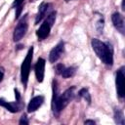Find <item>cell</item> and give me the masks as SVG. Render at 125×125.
<instances>
[{"mask_svg":"<svg viewBox=\"0 0 125 125\" xmlns=\"http://www.w3.org/2000/svg\"><path fill=\"white\" fill-rule=\"evenodd\" d=\"M15 96H16V100H17V102H20V100H21V96H20V93H19L18 89H15Z\"/></svg>","mask_w":125,"mask_h":125,"instance_id":"cell-22","label":"cell"},{"mask_svg":"<svg viewBox=\"0 0 125 125\" xmlns=\"http://www.w3.org/2000/svg\"><path fill=\"white\" fill-rule=\"evenodd\" d=\"M27 31V15H24V17L19 21L17 27L14 31V41H20L26 33Z\"/></svg>","mask_w":125,"mask_h":125,"instance_id":"cell-3","label":"cell"},{"mask_svg":"<svg viewBox=\"0 0 125 125\" xmlns=\"http://www.w3.org/2000/svg\"><path fill=\"white\" fill-rule=\"evenodd\" d=\"M43 102H44V98L42 96H36V97H34L33 99L30 100V102H29V104L27 105V111L28 112L35 111L37 108H39L42 105Z\"/></svg>","mask_w":125,"mask_h":125,"instance_id":"cell-9","label":"cell"},{"mask_svg":"<svg viewBox=\"0 0 125 125\" xmlns=\"http://www.w3.org/2000/svg\"><path fill=\"white\" fill-rule=\"evenodd\" d=\"M114 118H115V121L117 124H121L123 125L124 124V117H123V113L120 111V110H115L114 112Z\"/></svg>","mask_w":125,"mask_h":125,"instance_id":"cell-16","label":"cell"},{"mask_svg":"<svg viewBox=\"0 0 125 125\" xmlns=\"http://www.w3.org/2000/svg\"><path fill=\"white\" fill-rule=\"evenodd\" d=\"M84 123H85V124H93V125H94V124H95V121H93V120H86Z\"/></svg>","mask_w":125,"mask_h":125,"instance_id":"cell-23","label":"cell"},{"mask_svg":"<svg viewBox=\"0 0 125 125\" xmlns=\"http://www.w3.org/2000/svg\"><path fill=\"white\" fill-rule=\"evenodd\" d=\"M50 7H51V4H49V3H42V4L40 5L38 14H37L36 19H35V24H38V22L42 21V19L46 16L47 12L49 11Z\"/></svg>","mask_w":125,"mask_h":125,"instance_id":"cell-11","label":"cell"},{"mask_svg":"<svg viewBox=\"0 0 125 125\" xmlns=\"http://www.w3.org/2000/svg\"><path fill=\"white\" fill-rule=\"evenodd\" d=\"M44 70H45V60L40 58L38 59L35 64V75L38 82H42L44 78Z\"/></svg>","mask_w":125,"mask_h":125,"instance_id":"cell-7","label":"cell"},{"mask_svg":"<svg viewBox=\"0 0 125 125\" xmlns=\"http://www.w3.org/2000/svg\"><path fill=\"white\" fill-rule=\"evenodd\" d=\"M116 90H117V94L120 98H123L125 95V82H124V71H123V67L120 68L117 73H116Z\"/></svg>","mask_w":125,"mask_h":125,"instance_id":"cell-4","label":"cell"},{"mask_svg":"<svg viewBox=\"0 0 125 125\" xmlns=\"http://www.w3.org/2000/svg\"><path fill=\"white\" fill-rule=\"evenodd\" d=\"M106 44V50H105V55L103 62H104L107 65H112L113 63V48L111 44L105 43Z\"/></svg>","mask_w":125,"mask_h":125,"instance_id":"cell-12","label":"cell"},{"mask_svg":"<svg viewBox=\"0 0 125 125\" xmlns=\"http://www.w3.org/2000/svg\"><path fill=\"white\" fill-rule=\"evenodd\" d=\"M16 9H17V13H16V19H18V18L20 17V15H21V10H22V5H21V6L17 7Z\"/></svg>","mask_w":125,"mask_h":125,"instance_id":"cell-21","label":"cell"},{"mask_svg":"<svg viewBox=\"0 0 125 125\" xmlns=\"http://www.w3.org/2000/svg\"><path fill=\"white\" fill-rule=\"evenodd\" d=\"M63 69H64V65H63V64H62V63L58 64L57 67H56V72H57V74H61Z\"/></svg>","mask_w":125,"mask_h":125,"instance_id":"cell-18","label":"cell"},{"mask_svg":"<svg viewBox=\"0 0 125 125\" xmlns=\"http://www.w3.org/2000/svg\"><path fill=\"white\" fill-rule=\"evenodd\" d=\"M51 27H52V26H51L47 21H44V22L40 25L39 29H38L37 32H36V35H37V37L39 38V40H43V39H45V38L49 35L50 30H51Z\"/></svg>","mask_w":125,"mask_h":125,"instance_id":"cell-10","label":"cell"},{"mask_svg":"<svg viewBox=\"0 0 125 125\" xmlns=\"http://www.w3.org/2000/svg\"><path fill=\"white\" fill-rule=\"evenodd\" d=\"M20 124H28V120L26 119V115L23 114L20 120Z\"/></svg>","mask_w":125,"mask_h":125,"instance_id":"cell-19","label":"cell"},{"mask_svg":"<svg viewBox=\"0 0 125 125\" xmlns=\"http://www.w3.org/2000/svg\"><path fill=\"white\" fill-rule=\"evenodd\" d=\"M111 20H112V23L114 25V27L120 32V33H124L125 30V26H124V21L122 16L119 13H114L111 16Z\"/></svg>","mask_w":125,"mask_h":125,"instance_id":"cell-8","label":"cell"},{"mask_svg":"<svg viewBox=\"0 0 125 125\" xmlns=\"http://www.w3.org/2000/svg\"><path fill=\"white\" fill-rule=\"evenodd\" d=\"M22 2H23V0H15L14 2H13V7H19V6H21V4H22Z\"/></svg>","mask_w":125,"mask_h":125,"instance_id":"cell-20","label":"cell"},{"mask_svg":"<svg viewBox=\"0 0 125 125\" xmlns=\"http://www.w3.org/2000/svg\"><path fill=\"white\" fill-rule=\"evenodd\" d=\"M92 47H93V50L95 51L96 55L103 62L104 59V55H105L106 44L104 42H101L99 39H93L92 40Z\"/></svg>","mask_w":125,"mask_h":125,"instance_id":"cell-5","label":"cell"},{"mask_svg":"<svg viewBox=\"0 0 125 125\" xmlns=\"http://www.w3.org/2000/svg\"><path fill=\"white\" fill-rule=\"evenodd\" d=\"M78 95H79L81 98H83L84 100H86V102H87L88 104L91 103V97H90V94H89V92H88L87 89H85V88L81 89V90L78 92Z\"/></svg>","mask_w":125,"mask_h":125,"instance_id":"cell-15","label":"cell"},{"mask_svg":"<svg viewBox=\"0 0 125 125\" xmlns=\"http://www.w3.org/2000/svg\"><path fill=\"white\" fill-rule=\"evenodd\" d=\"M32 55H33V47H31L28 50L27 55H26L24 61L22 62L21 67V82L24 87L26 86L27 81H28L29 70H30V65H31V61H32Z\"/></svg>","mask_w":125,"mask_h":125,"instance_id":"cell-2","label":"cell"},{"mask_svg":"<svg viewBox=\"0 0 125 125\" xmlns=\"http://www.w3.org/2000/svg\"><path fill=\"white\" fill-rule=\"evenodd\" d=\"M2 79H3V72L0 71V82L2 81Z\"/></svg>","mask_w":125,"mask_h":125,"instance_id":"cell-24","label":"cell"},{"mask_svg":"<svg viewBox=\"0 0 125 125\" xmlns=\"http://www.w3.org/2000/svg\"><path fill=\"white\" fill-rule=\"evenodd\" d=\"M65 1H70V0H65Z\"/></svg>","mask_w":125,"mask_h":125,"instance_id":"cell-25","label":"cell"},{"mask_svg":"<svg viewBox=\"0 0 125 125\" xmlns=\"http://www.w3.org/2000/svg\"><path fill=\"white\" fill-rule=\"evenodd\" d=\"M0 106H4L5 108H7L11 112H18L21 108V105L19 104V102L8 103V102L4 101L3 99H0Z\"/></svg>","mask_w":125,"mask_h":125,"instance_id":"cell-13","label":"cell"},{"mask_svg":"<svg viewBox=\"0 0 125 125\" xmlns=\"http://www.w3.org/2000/svg\"><path fill=\"white\" fill-rule=\"evenodd\" d=\"M63 50H64V43L62 41H61L55 48H53L50 52V55H49V61L50 62H56L60 57L62 56V54L63 53Z\"/></svg>","mask_w":125,"mask_h":125,"instance_id":"cell-6","label":"cell"},{"mask_svg":"<svg viewBox=\"0 0 125 125\" xmlns=\"http://www.w3.org/2000/svg\"><path fill=\"white\" fill-rule=\"evenodd\" d=\"M75 73V68L74 67H64V69L62 70V72L61 73V75L63 77V78H69V77H72Z\"/></svg>","mask_w":125,"mask_h":125,"instance_id":"cell-14","label":"cell"},{"mask_svg":"<svg viewBox=\"0 0 125 125\" xmlns=\"http://www.w3.org/2000/svg\"><path fill=\"white\" fill-rule=\"evenodd\" d=\"M74 90L75 87L68 88L66 91L63 92L62 96H58V87L57 82H53V100H52V108L55 114H59L74 98Z\"/></svg>","mask_w":125,"mask_h":125,"instance_id":"cell-1","label":"cell"},{"mask_svg":"<svg viewBox=\"0 0 125 125\" xmlns=\"http://www.w3.org/2000/svg\"><path fill=\"white\" fill-rule=\"evenodd\" d=\"M56 15H57L56 12H52V13H50V14L47 16V19H46L45 21H47L51 26H53V24L55 23V21H56Z\"/></svg>","mask_w":125,"mask_h":125,"instance_id":"cell-17","label":"cell"}]
</instances>
